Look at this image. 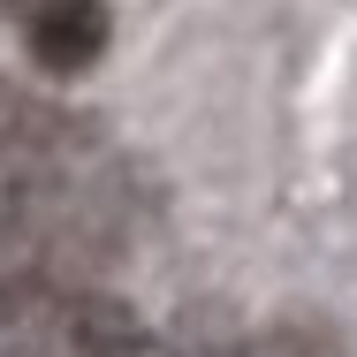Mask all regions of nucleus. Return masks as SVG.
<instances>
[{
	"label": "nucleus",
	"instance_id": "1",
	"mask_svg": "<svg viewBox=\"0 0 357 357\" xmlns=\"http://www.w3.org/2000/svg\"><path fill=\"white\" fill-rule=\"evenodd\" d=\"M76 160H91L84 114L38 99L31 84H0V175H23V167H76Z\"/></svg>",
	"mask_w": 357,
	"mask_h": 357
},
{
	"label": "nucleus",
	"instance_id": "2",
	"mask_svg": "<svg viewBox=\"0 0 357 357\" xmlns=\"http://www.w3.org/2000/svg\"><path fill=\"white\" fill-rule=\"evenodd\" d=\"M23 38H31V61L46 76H84L107 54L114 15H107V0H31Z\"/></svg>",
	"mask_w": 357,
	"mask_h": 357
},
{
	"label": "nucleus",
	"instance_id": "3",
	"mask_svg": "<svg viewBox=\"0 0 357 357\" xmlns=\"http://www.w3.org/2000/svg\"><path fill=\"white\" fill-rule=\"evenodd\" d=\"M54 335H61L69 357H152V327H144L114 289H69Z\"/></svg>",
	"mask_w": 357,
	"mask_h": 357
},
{
	"label": "nucleus",
	"instance_id": "4",
	"mask_svg": "<svg viewBox=\"0 0 357 357\" xmlns=\"http://www.w3.org/2000/svg\"><path fill=\"white\" fill-rule=\"evenodd\" d=\"M167 357H251V350H243V335H236V327H220V319H206V312H190V319L175 327Z\"/></svg>",
	"mask_w": 357,
	"mask_h": 357
}]
</instances>
